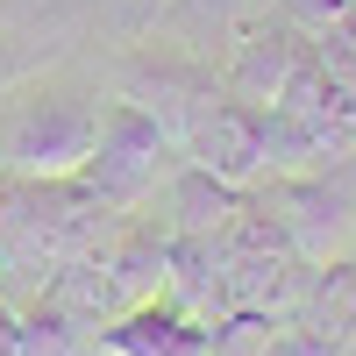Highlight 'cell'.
I'll list each match as a JSON object with an SVG mask.
<instances>
[{
	"instance_id": "obj_1",
	"label": "cell",
	"mask_w": 356,
	"mask_h": 356,
	"mask_svg": "<svg viewBox=\"0 0 356 356\" xmlns=\"http://www.w3.org/2000/svg\"><path fill=\"white\" fill-rule=\"evenodd\" d=\"M114 228V207L86 178H8L0 186V243L43 264L100 257Z\"/></svg>"
},
{
	"instance_id": "obj_11",
	"label": "cell",
	"mask_w": 356,
	"mask_h": 356,
	"mask_svg": "<svg viewBox=\"0 0 356 356\" xmlns=\"http://www.w3.org/2000/svg\"><path fill=\"white\" fill-rule=\"evenodd\" d=\"M22 349L29 356H79L86 349V321H72L57 300H36L22 314Z\"/></svg>"
},
{
	"instance_id": "obj_3",
	"label": "cell",
	"mask_w": 356,
	"mask_h": 356,
	"mask_svg": "<svg viewBox=\"0 0 356 356\" xmlns=\"http://www.w3.org/2000/svg\"><path fill=\"white\" fill-rule=\"evenodd\" d=\"M171 164V129L157 114H143L136 100H107L100 107V136H93V157H86V186H93L107 207H136L143 193L164 178Z\"/></svg>"
},
{
	"instance_id": "obj_5",
	"label": "cell",
	"mask_w": 356,
	"mask_h": 356,
	"mask_svg": "<svg viewBox=\"0 0 356 356\" xmlns=\"http://www.w3.org/2000/svg\"><path fill=\"white\" fill-rule=\"evenodd\" d=\"M193 157L186 164H200V171H214V178H228L235 193H250V186H264L271 178V107H250V100H214L193 122Z\"/></svg>"
},
{
	"instance_id": "obj_13",
	"label": "cell",
	"mask_w": 356,
	"mask_h": 356,
	"mask_svg": "<svg viewBox=\"0 0 356 356\" xmlns=\"http://www.w3.org/2000/svg\"><path fill=\"white\" fill-rule=\"evenodd\" d=\"M300 8V22H314V29H342V22H356V0H292Z\"/></svg>"
},
{
	"instance_id": "obj_17",
	"label": "cell",
	"mask_w": 356,
	"mask_h": 356,
	"mask_svg": "<svg viewBox=\"0 0 356 356\" xmlns=\"http://www.w3.org/2000/svg\"><path fill=\"white\" fill-rule=\"evenodd\" d=\"M349 356H356V342H349Z\"/></svg>"
},
{
	"instance_id": "obj_15",
	"label": "cell",
	"mask_w": 356,
	"mask_h": 356,
	"mask_svg": "<svg viewBox=\"0 0 356 356\" xmlns=\"http://www.w3.org/2000/svg\"><path fill=\"white\" fill-rule=\"evenodd\" d=\"M0 356H29V349H22V314H15V307H0Z\"/></svg>"
},
{
	"instance_id": "obj_2",
	"label": "cell",
	"mask_w": 356,
	"mask_h": 356,
	"mask_svg": "<svg viewBox=\"0 0 356 356\" xmlns=\"http://www.w3.org/2000/svg\"><path fill=\"white\" fill-rule=\"evenodd\" d=\"M100 136V107L72 86H36L0 114V164L8 178H79Z\"/></svg>"
},
{
	"instance_id": "obj_10",
	"label": "cell",
	"mask_w": 356,
	"mask_h": 356,
	"mask_svg": "<svg viewBox=\"0 0 356 356\" xmlns=\"http://www.w3.org/2000/svg\"><path fill=\"white\" fill-rule=\"evenodd\" d=\"M171 214H178L171 235H221L235 214H243V193H235L228 178H214V171L186 164V171L171 178Z\"/></svg>"
},
{
	"instance_id": "obj_7",
	"label": "cell",
	"mask_w": 356,
	"mask_h": 356,
	"mask_svg": "<svg viewBox=\"0 0 356 356\" xmlns=\"http://www.w3.org/2000/svg\"><path fill=\"white\" fill-rule=\"evenodd\" d=\"M292 314H300V335H307V342L349 349V342H356V264H349V257L314 264V278L300 285Z\"/></svg>"
},
{
	"instance_id": "obj_9",
	"label": "cell",
	"mask_w": 356,
	"mask_h": 356,
	"mask_svg": "<svg viewBox=\"0 0 356 356\" xmlns=\"http://www.w3.org/2000/svg\"><path fill=\"white\" fill-rule=\"evenodd\" d=\"M300 50H307V36L300 29H243V50H235V65H228V93L235 100H250V107H271L278 93H285V79H292V65H300Z\"/></svg>"
},
{
	"instance_id": "obj_12",
	"label": "cell",
	"mask_w": 356,
	"mask_h": 356,
	"mask_svg": "<svg viewBox=\"0 0 356 356\" xmlns=\"http://www.w3.org/2000/svg\"><path fill=\"white\" fill-rule=\"evenodd\" d=\"M214 356H264L278 342V321L271 314H257V307H228V314H214Z\"/></svg>"
},
{
	"instance_id": "obj_4",
	"label": "cell",
	"mask_w": 356,
	"mask_h": 356,
	"mask_svg": "<svg viewBox=\"0 0 356 356\" xmlns=\"http://www.w3.org/2000/svg\"><path fill=\"white\" fill-rule=\"evenodd\" d=\"M264 214L285 228V243L300 250V264H335L356 235V186L342 171H300V178H271Z\"/></svg>"
},
{
	"instance_id": "obj_14",
	"label": "cell",
	"mask_w": 356,
	"mask_h": 356,
	"mask_svg": "<svg viewBox=\"0 0 356 356\" xmlns=\"http://www.w3.org/2000/svg\"><path fill=\"white\" fill-rule=\"evenodd\" d=\"M164 8H171V0H122V22L143 36V29H157V15H164Z\"/></svg>"
},
{
	"instance_id": "obj_6",
	"label": "cell",
	"mask_w": 356,
	"mask_h": 356,
	"mask_svg": "<svg viewBox=\"0 0 356 356\" xmlns=\"http://www.w3.org/2000/svg\"><path fill=\"white\" fill-rule=\"evenodd\" d=\"M100 349L107 356H214V335H207V321L186 314L178 300H143V307H122L100 328Z\"/></svg>"
},
{
	"instance_id": "obj_8",
	"label": "cell",
	"mask_w": 356,
	"mask_h": 356,
	"mask_svg": "<svg viewBox=\"0 0 356 356\" xmlns=\"http://www.w3.org/2000/svg\"><path fill=\"white\" fill-rule=\"evenodd\" d=\"M100 264H107L114 292H122V307L157 300L164 278H171V228H157V221H129V228H114V243L100 250Z\"/></svg>"
},
{
	"instance_id": "obj_16",
	"label": "cell",
	"mask_w": 356,
	"mask_h": 356,
	"mask_svg": "<svg viewBox=\"0 0 356 356\" xmlns=\"http://www.w3.org/2000/svg\"><path fill=\"white\" fill-rule=\"evenodd\" d=\"M0 271H8V243H0Z\"/></svg>"
}]
</instances>
